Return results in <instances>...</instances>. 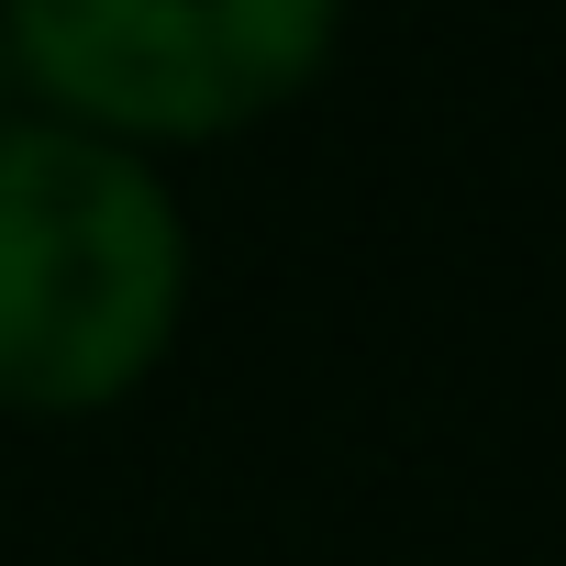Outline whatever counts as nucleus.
<instances>
[{
    "instance_id": "nucleus-3",
    "label": "nucleus",
    "mask_w": 566,
    "mask_h": 566,
    "mask_svg": "<svg viewBox=\"0 0 566 566\" xmlns=\"http://www.w3.org/2000/svg\"><path fill=\"white\" fill-rule=\"evenodd\" d=\"M23 112V67H12V34H0V123Z\"/></svg>"
},
{
    "instance_id": "nucleus-2",
    "label": "nucleus",
    "mask_w": 566,
    "mask_h": 566,
    "mask_svg": "<svg viewBox=\"0 0 566 566\" xmlns=\"http://www.w3.org/2000/svg\"><path fill=\"white\" fill-rule=\"evenodd\" d=\"M23 101L134 156H200L323 90L345 0H0Z\"/></svg>"
},
{
    "instance_id": "nucleus-1",
    "label": "nucleus",
    "mask_w": 566,
    "mask_h": 566,
    "mask_svg": "<svg viewBox=\"0 0 566 566\" xmlns=\"http://www.w3.org/2000/svg\"><path fill=\"white\" fill-rule=\"evenodd\" d=\"M189 211L156 156L56 112L0 123V411L101 422L189 334Z\"/></svg>"
}]
</instances>
